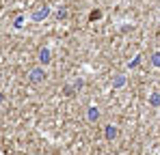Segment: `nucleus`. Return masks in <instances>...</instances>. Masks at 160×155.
Segmentation results:
<instances>
[{"mask_svg":"<svg viewBox=\"0 0 160 155\" xmlns=\"http://www.w3.org/2000/svg\"><path fill=\"white\" fill-rule=\"evenodd\" d=\"M106 131H108V136H110V138H115V127H108Z\"/></svg>","mask_w":160,"mask_h":155,"instance_id":"nucleus-1","label":"nucleus"}]
</instances>
